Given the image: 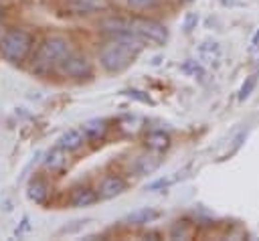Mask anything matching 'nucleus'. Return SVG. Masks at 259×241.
I'll return each mask as SVG.
<instances>
[{
	"label": "nucleus",
	"instance_id": "obj_5",
	"mask_svg": "<svg viewBox=\"0 0 259 241\" xmlns=\"http://www.w3.org/2000/svg\"><path fill=\"white\" fill-rule=\"evenodd\" d=\"M59 71L61 75L65 77H73V79H83V77H89L91 75V63L85 55H79V53H69L61 65H59Z\"/></svg>",
	"mask_w": 259,
	"mask_h": 241
},
{
	"label": "nucleus",
	"instance_id": "obj_15",
	"mask_svg": "<svg viewBox=\"0 0 259 241\" xmlns=\"http://www.w3.org/2000/svg\"><path fill=\"white\" fill-rule=\"evenodd\" d=\"M81 130H83L85 138L97 140V138H101V136L105 134V130H107V122H105V119H101V117H95V119H89V122H85Z\"/></svg>",
	"mask_w": 259,
	"mask_h": 241
},
{
	"label": "nucleus",
	"instance_id": "obj_20",
	"mask_svg": "<svg viewBox=\"0 0 259 241\" xmlns=\"http://www.w3.org/2000/svg\"><path fill=\"white\" fill-rule=\"evenodd\" d=\"M158 0H127V6L130 8H136V10H144V8H152L156 6Z\"/></svg>",
	"mask_w": 259,
	"mask_h": 241
},
{
	"label": "nucleus",
	"instance_id": "obj_25",
	"mask_svg": "<svg viewBox=\"0 0 259 241\" xmlns=\"http://www.w3.org/2000/svg\"><path fill=\"white\" fill-rule=\"evenodd\" d=\"M184 2H192V0H184Z\"/></svg>",
	"mask_w": 259,
	"mask_h": 241
},
{
	"label": "nucleus",
	"instance_id": "obj_9",
	"mask_svg": "<svg viewBox=\"0 0 259 241\" xmlns=\"http://www.w3.org/2000/svg\"><path fill=\"white\" fill-rule=\"evenodd\" d=\"M65 162H67V150H63L59 144H57L55 148H51V150H47V152H45L42 166H45L47 170L55 172V170L63 168V166H65Z\"/></svg>",
	"mask_w": 259,
	"mask_h": 241
},
{
	"label": "nucleus",
	"instance_id": "obj_3",
	"mask_svg": "<svg viewBox=\"0 0 259 241\" xmlns=\"http://www.w3.org/2000/svg\"><path fill=\"white\" fill-rule=\"evenodd\" d=\"M71 53V43L65 36H47L34 53V67L47 71L51 67H59L61 61Z\"/></svg>",
	"mask_w": 259,
	"mask_h": 241
},
{
	"label": "nucleus",
	"instance_id": "obj_12",
	"mask_svg": "<svg viewBox=\"0 0 259 241\" xmlns=\"http://www.w3.org/2000/svg\"><path fill=\"white\" fill-rule=\"evenodd\" d=\"M162 164V160H160V156L158 154H144V156H140L138 160H136V172L140 174V176H146V174H152L154 170H158V166Z\"/></svg>",
	"mask_w": 259,
	"mask_h": 241
},
{
	"label": "nucleus",
	"instance_id": "obj_21",
	"mask_svg": "<svg viewBox=\"0 0 259 241\" xmlns=\"http://www.w3.org/2000/svg\"><path fill=\"white\" fill-rule=\"evenodd\" d=\"M172 182H174V178H158V180L150 182V184L146 186V190H158V188H166V186H170Z\"/></svg>",
	"mask_w": 259,
	"mask_h": 241
},
{
	"label": "nucleus",
	"instance_id": "obj_6",
	"mask_svg": "<svg viewBox=\"0 0 259 241\" xmlns=\"http://www.w3.org/2000/svg\"><path fill=\"white\" fill-rule=\"evenodd\" d=\"M123 190H125V182H123V178L111 174V176H105V178L101 180V184H99V188H97V194H99V198L107 200V198H115V196H119Z\"/></svg>",
	"mask_w": 259,
	"mask_h": 241
},
{
	"label": "nucleus",
	"instance_id": "obj_10",
	"mask_svg": "<svg viewBox=\"0 0 259 241\" xmlns=\"http://www.w3.org/2000/svg\"><path fill=\"white\" fill-rule=\"evenodd\" d=\"M158 217H160V213H158L156 209H152V207H142V209L132 211V213L125 217V221H127L130 225H146V223H152V221L158 219Z\"/></svg>",
	"mask_w": 259,
	"mask_h": 241
},
{
	"label": "nucleus",
	"instance_id": "obj_19",
	"mask_svg": "<svg viewBox=\"0 0 259 241\" xmlns=\"http://www.w3.org/2000/svg\"><path fill=\"white\" fill-rule=\"evenodd\" d=\"M123 95L132 97V99H138V101H142V103H152L150 95H148V93H144V91H140V89H125V91H123Z\"/></svg>",
	"mask_w": 259,
	"mask_h": 241
},
{
	"label": "nucleus",
	"instance_id": "obj_16",
	"mask_svg": "<svg viewBox=\"0 0 259 241\" xmlns=\"http://www.w3.org/2000/svg\"><path fill=\"white\" fill-rule=\"evenodd\" d=\"M255 85H257V73L249 75V77L243 81V85H241V89H239V101H245V99H247V97L253 93Z\"/></svg>",
	"mask_w": 259,
	"mask_h": 241
},
{
	"label": "nucleus",
	"instance_id": "obj_8",
	"mask_svg": "<svg viewBox=\"0 0 259 241\" xmlns=\"http://www.w3.org/2000/svg\"><path fill=\"white\" fill-rule=\"evenodd\" d=\"M97 198H99V194H97L93 188H89V186H79V188H75V190L71 192L69 203H71V207H75V209H83V207L93 205Z\"/></svg>",
	"mask_w": 259,
	"mask_h": 241
},
{
	"label": "nucleus",
	"instance_id": "obj_11",
	"mask_svg": "<svg viewBox=\"0 0 259 241\" xmlns=\"http://www.w3.org/2000/svg\"><path fill=\"white\" fill-rule=\"evenodd\" d=\"M221 55H223V51L217 41H202L198 45V57L204 63H217L221 59Z\"/></svg>",
	"mask_w": 259,
	"mask_h": 241
},
{
	"label": "nucleus",
	"instance_id": "obj_14",
	"mask_svg": "<svg viewBox=\"0 0 259 241\" xmlns=\"http://www.w3.org/2000/svg\"><path fill=\"white\" fill-rule=\"evenodd\" d=\"M47 194H49V186H47L45 180L32 178V180L28 182V186H26V196H28V200H32V203H42V200L47 198Z\"/></svg>",
	"mask_w": 259,
	"mask_h": 241
},
{
	"label": "nucleus",
	"instance_id": "obj_13",
	"mask_svg": "<svg viewBox=\"0 0 259 241\" xmlns=\"http://www.w3.org/2000/svg\"><path fill=\"white\" fill-rule=\"evenodd\" d=\"M146 146L152 152H162V150H166L170 146V136L164 130H154V132H150L146 136Z\"/></svg>",
	"mask_w": 259,
	"mask_h": 241
},
{
	"label": "nucleus",
	"instance_id": "obj_24",
	"mask_svg": "<svg viewBox=\"0 0 259 241\" xmlns=\"http://www.w3.org/2000/svg\"><path fill=\"white\" fill-rule=\"evenodd\" d=\"M251 49L255 51V49H259V30L253 34V38H251Z\"/></svg>",
	"mask_w": 259,
	"mask_h": 241
},
{
	"label": "nucleus",
	"instance_id": "obj_23",
	"mask_svg": "<svg viewBox=\"0 0 259 241\" xmlns=\"http://www.w3.org/2000/svg\"><path fill=\"white\" fill-rule=\"evenodd\" d=\"M223 6H229V8H235V6H245L243 0H219Z\"/></svg>",
	"mask_w": 259,
	"mask_h": 241
},
{
	"label": "nucleus",
	"instance_id": "obj_18",
	"mask_svg": "<svg viewBox=\"0 0 259 241\" xmlns=\"http://www.w3.org/2000/svg\"><path fill=\"white\" fill-rule=\"evenodd\" d=\"M198 20H200V16H198V12H186V16H184V24H182V28H184V32H192V30L196 28V24H198Z\"/></svg>",
	"mask_w": 259,
	"mask_h": 241
},
{
	"label": "nucleus",
	"instance_id": "obj_4",
	"mask_svg": "<svg viewBox=\"0 0 259 241\" xmlns=\"http://www.w3.org/2000/svg\"><path fill=\"white\" fill-rule=\"evenodd\" d=\"M132 32H136L146 45L154 47H162L168 41V28L162 22L150 18H132Z\"/></svg>",
	"mask_w": 259,
	"mask_h": 241
},
{
	"label": "nucleus",
	"instance_id": "obj_1",
	"mask_svg": "<svg viewBox=\"0 0 259 241\" xmlns=\"http://www.w3.org/2000/svg\"><path fill=\"white\" fill-rule=\"evenodd\" d=\"M144 41L136 34V32H123V34H117L113 36L111 43L103 45L101 53H99V63L105 71L109 73H119L123 69H127L138 53L144 49Z\"/></svg>",
	"mask_w": 259,
	"mask_h": 241
},
{
	"label": "nucleus",
	"instance_id": "obj_17",
	"mask_svg": "<svg viewBox=\"0 0 259 241\" xmlns=\"http://www.w3.org/2000/svg\"><path fill=\"white\" fill-rule=\"evenodd\" d=\"M182 71L184 73H188V75H198V77H202L204 75V69L200 67V63H196V61H192V59H188L184 65H182Z\"/></svg>",
	"mask_w": 259,
	"mask_h": 241
},
{
	"label": "nucleus",
	"instance_id": "obj_7",
	"mask_svg": "<svg viewBox=\"0 0 259 241\" xmlns=\"http://www.w3.org/2000/svg\"><path fill=\"white\" fill-rule=\"evenodd\" d=\"M83 140H85L83 130H79V128H69V130H65V132L59 136L57 144H59L63 150L73 152V150H79V148L83 146Z\"/></svg>",
	"mask_w": 259,
	"mask_h": 241
},
{
	"label": "nucleus",
	"instance_id": "obj_2",
	"mask_svg": "<svg viewBox=\"0 0 259 241\" xmlns=\"http://www.w3.org/2000/svg\"><path fill=\"white\" fill-rule=\"evenodd\" d=\"M32 45H34V38L28 30L10 28L0 38V55L12 65H20L30 55Z\"/></svg>",
	"mask_w": 259,
	"mask_h": 241
},
{
	"label": "nucleus",
	"instance_id": "obj_22",
	"mask_svg": "<svg viewBox=\"0 0 259 241\" xmlns=\"http://www.w3.org/2000/svg\"><path fill=\"white\" fill-rule=\"evenodd\" d=\"M30 229V225H28V217H22V221H20V225L16 227V231H14V235H22L24 231H28Z\"/></svg>",
	"mask_w": 259,
	"mask_h": 241
}]
</instances>
